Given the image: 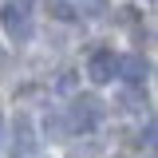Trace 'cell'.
I'll return each instance as SVG.
<instances>
[{
	"label": "cell",
	"instance_id": "cell-1",
	"mask_svg": "<svg viewBox=\"0 0 158 158\" xmlns=\"http://www.w3.org/2000/svg\"><path fill=\"white\" fill-rule=\"evenodd\" d=\"M103 111H107V107H103V99H99V95H75V99H71V107H67L63 115H67V127H71V131L91 135L99 123H103Z\"/></svg>",
	"mask_w": 158,
	"mask_h": 158
},
{
	"label": "cell",
	"instance_id": "cell-2",
	"mask_svg": "<svg viewBox=\"0 0 158 158\" xmlns=\"http://www.w3.org/2000/svg\"><path fill=\"white\" fill-rule=\"evenodd\" d=\"M115 75H118V56L115 52H107V48L91 52V59H87V79L91 83H111Z\"/></svg>",
	"mask_w": 158,
	"mask_h": 158
},
{
	"label": "cell",
	"instance_id": "cell-3",
	"mask_svg": "<svg viewBox=\"0 0 158 158\" xmlns=\"http://www.w3.org/2000/svg\"><path fill=\"white\" fill-rule=\"evenodd\" d=\"M32 150H36V127H32L28 115H16L12 118V154L32 158Z\"/></svg>",
	"mask_w": 158,
	"mask_h": 158
},
{
	"label": "cell",
	"instance_id": "cell-4",
	"mask_svg": "<svg viewBox=\"0 0 158 158\" xmlns=\"http://www.w3.org/2000/svg\"><path fill=\"white\" fill-rule=\"evenodd\" d=\"M4 32L16 40V44H28L32 40V16H28V8H4Z\"/></svg>",
	"mask_w": 158,
	"mask_h": 158
},
{
	"label": "cell",
	"instance_id": "cell-5",
	"mask_svg": "<svg viewBox=\"0 0 158 158\" xmlns=\"http://www.w3.org/2000/svg\"><path fill=\"white\" fill-rule=\"evenodd\" d=\"M118 75H123V83L127 87H142L146 83V75H150V63H146V56H123L118 59Z\"/></svg>",
	"mask_w": 158,
	"mask_h": 158
},
{
	"label": "cell",
	"instance_id": "cell-6",
	"mask_svg": "<svg viewBox=\"0 0 158 158\" xmlns=\"http://www.w3.org/2000/svg\"><path fill=\"white\" fill-rule=\"evenodd\" d=\"M115 107L123 111V115H146L150 103H146V91H142V87H123L118 99H115Z\"/></svg>",
	"mask_w": 158,
	"mask_h": 158
},
{
	"label": "cell",
	"instance_id": "cell-7",
	"mask_svg": "<svg viewBox=\"0 0 158 158\" xmlns=\"http://www.w3.org/2000/svg\"><path fill=\"white\" fill-rule=\"evenodd\" d=\"M44 135H48V138H67V135H71L67 115H59V111H56V115H48V118H44Z\"/></svg>",
	"mask_w": 158,
	"mask_h": 158
},
{
	"label": "cell",
	"instance_id": "cell-8",
	"mask_svg": "<svg viewBox=\"0 0 158 158\" xmlns=\"http://www.w3.org/2000/svg\"><path fill=\"white\" fill-rule=\"evenodd\" d=\"M44 8H48L52 20H63V24L75 20V4H71V0H44Z\"/></svg>",
	"mask_w": 158,
	"mask_h": 158
},
{
	"label": "cell",
	"instance_id": "cell-9",
	"mask_svg": "<svg viewBox=\"0 0 158 158\" xmlns=\"http://www.w3.org/2000/svg\"><path fill=\"white\" fill-rule=\"evenodd\" d=\"M138 142H142L146 150H154V154H158V115H150V118H146V127H142Z\"/></svg>",
	"mask_w": 158,
	"mask_h": 158
},
{
	"label": "cell",
	"instance_id": "cell-10",
	"mask_svg": "<svg viewBox=\"0 0 158 158\" xmlns=\"http://www.w3.org/2000/svg\"><path fill=\"white\" fill-rule=\"evenodd\" d=\"M67 158H99V142L95 138H83L75 146H67Z\"/></svg>",
	"mask_w": 158,
	"mask_h": 158
},
{
	"label": "cell",
	"instance_id": "cell-11",
	"mask_svg": "<svg viewBox=\"0 0 158 158\" xmlns=\"http://www.w3.org/2000/svg\"><path fill=\"white\" fill-rule=\"evenodd\" d=\"M75 8L79 12H83V16H103V12H107V0H75Z\"/></svg>",
	"mask_w": 158,
	"mask_h": 158
},
{
	"label": "cell",
	"instance_id": "cell-12",
	"mask_svg": "<svg viewBox=\"0 0 158 158\" xmlns=\"http://www.w3.org/2000/svg\"><path fill=\"white\" fill-rule=\"evenodd\" d=\"M56 91H75V71H59V79H56Z\"/></svg>",
	"mask_w": 158,
	"mask_h": 158
},
{
	"label": "cell",
	"instance_id": "cell-13",
	"mask_svg": "<svg viewBox=\"0 0 158 158\" xmlns=\"http://www.w3.org/2000/svg\"><path fill=\"white\" fill-rule=\"evenodd\" d=\"M28 4H32V0H12V8H28Z\"/></svg>",
	"mask_w": 158,
	"mask_h": 158
},
{
	"label": "cell",
	"instance_id": "cell-14",
	"mask_svg": "<svg viewBox=\"0 0 158 158\" xmlns=\"http://www.w3.org/2000/svg\"><path fill=\"white\" fill-rule=\"evenodd\" d=\"M0 138H4V118H0Z\"/></svg>",
	"mask_w": 158,
	"mask_h": 158
},
{
	"label": "cell",
	"instance_id": "cell-15",
	"mask_svg": "<svg viewBox=\"0 0 158 158\" xmlns=\"http://www.w3.org/2000/svg\"><path fill=\"white\" fill-rule=\"evenodd\" d=\"M0 67H4V48H0Z\"/></svg>",
	"mask_w": 158,
	"mask_h": 158
}]
</instances>
